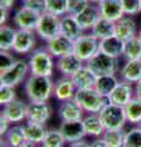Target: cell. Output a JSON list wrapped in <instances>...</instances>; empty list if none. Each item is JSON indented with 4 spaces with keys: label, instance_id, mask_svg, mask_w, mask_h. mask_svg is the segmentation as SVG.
I'll return each instance as SVG.
<instances>
[{
    "label": "cell",
    "instance_id": "obj_1",
    "mask_svg": "<svg viewBox=\"0 0 141 147\" xmlns=\"http://www.w3.org/2000/svg\"><path fill=\"white\" fill-rule=\"evenodd\" d=\"M54 82L52 77L31 75L26 79L25 92L30 100H49L53 96Z\"/></svg>",
    "mask_w": 141,
    "mask_h": 147
},
{
    "label": "cell",
    "instance_id": "obj_2",
    "mask_svg": "<svg viewBox=\"0 0 141 147\" xmlns=\"http://www.w3.org/2000/svg\"><path fill=\"white\" fill-rule=\"evenodd\" d=\"M30 71L33 75L52 77L55 67L54 57L45 48L34 49L30 57Z\"/></svg>",
    "mask_w": 141,
    "mask_h": 147
},
{
    "label": "cell",
    "instance_id": "obj_3",
    "mask_svg": "<svg viewBox=\"0 0 141 147\" xmlns=\"http://www.w3.org/2000/svg\"><path fill=\"white\" fill-rule=\"evenodd\" d=\"M75 98L88 114H98L109 103V98L103 97L94 88L77 90Z\"/></svg>",
    "mask_w": 141,
    "mask_h": 147
},
{
    "label": "cell",
    "instance_id": "obj_4",
    "mask_svg": "<svg viewBox=\"0 0 141 147\" xmlns=\"http://www.w3.org/2000/svg\"><path fill=\"white\" fill-rule=\"evenodd\" d=\"M91 70H92L97 76L102 75H115L119 70V59L113 58L103 52L94 54L90 60L86 63Z\"/></svg>",
    "mask_w": 141,
    "mask_h": 147
},
{
    "label": "cell",
    "instance_id": "obj_5",
    "mask_svg": "<svg viewBox=\"0 0 141 147\" xmlns=\"http://www.w3.org/2000/svg\"><path fill=\"white\" fill-rule=\"evenodd\" d=\"M101 117L106 130H113V129H124L126 121V114L124 107L113 104L109 102L101 112L98 113Z\"/></svg>",
    "mask_w": 141,
    "mask_h": 147
},
{
    "label": "cell",
    "instance_id": "obj_6",
    "mask_svg": "<svg viewBox=\"0 0 141 147\" xmlns=\"http://www.w3.org/2000/svg\"><path fill=\"white\" fill-rule=\"evenodd\" d=\"M60 24H61L60 16H57L54 13L47 11L40 15L38 25L36 27V33L47 42V40L60 34Z\"/></svg>",
    "mask_w": 141,
    "mask_h": 147
},
{
    "label": "cell",
    "instance_id": "obj_7",
    "mask_svg": "<svg viewBox=\"0 0 141 147\" xmlns=\"http://www.w3.org/2000/svg\"><path fill=\"white\" fill-rule=\"evenodd\" d=\"M30 71V64L25 60H16L7 70L0 72V84L16 87L24 81Z\"/></svg>",
    "mask_w": 141,
    "mask_h": 147
},
{
    "label": "cell",
    "instance_id": "obj_8",
    "mask_svg": "<svg viewBox=\"0 0 141 147\" xmlns=\"http://www.w3.org/2000/svg\"><path fill=\"white\" fill-rule=\"evenodd\" d=\"M98 52H99V39H97L91 32L90 33H84L80 38L75 40L74 53L85 64Z\"/></svg>",
    "mask_w": 141,
    "mask_h": 147
},
{
    "label": "cell",
    "instance_id": "obj_9",
    "mask_svg": "<svg viewBox=\"0 0 141 147\" xmlns=\"http://www.w3.org/2000/svg\"><path fill=\"white\" fill-rule=\"evenodd\" d=\"M52 118V107L48 100H30L27 104V121L44 124Z\"/></svg>",
    "mask_w": 141,
    "mask_h": 147
},
{
    "label": "cell",
    "instance_id": "obj_10",
    "mask_svg": "<svg viewBox=\"0 0 141 147\" xmlns=\"http://www.w3.org/2000/svg\"><path fill=\"white\" fill-rule=\"evenodd\" d=\"M40 13L36 12L30 7L22 5L20 9H17L13 13V24L16 25L17 30H30L36 31V27L38 25Z\"/></svg>",
    "mask_w": 141,
    "mask_h": 147
},
{
    "label": "cell",
    "instance_id": "obj_11",
    "mask_svg": "<svg viewBox=\"0 0 141 147\" xmlns=\"http://www.w3.org/2000/svg\"><path fill=\"white\" fill-rule=\"evenodd\" d=\"M74 45L75 40H72L70 38H67L64 34H58L54 38L47 40L45 43V49L51 53L54 58H61L64 55L74 53Z\"/></svg>",
    "mask_w": 141,
    "mask_h": 147
},
{
    "label": "cell",
    "instance_id": "obj_12",
    "mask_svg": "<svg viewBox=\"0 0 141 147\" xmlns=\"http://www.w3.org/2000/svg\"><path fill=\"white\" fill-rule=\"evenodd\" d=\"M1 115L5 117L10 124H20L27 119V104L21 99H15L12 102L3 105Z\"/></svg>",
    "mask_w": 141,
    "mask_h": 147
},
{
    "label": "cell",
    "instance_id": "obj_13",
    "mask_svg": "<svg viewBox=\"0 0 141 147\" xmlns=\"http://www.w3.org/2000/svg\"><path fill=\"white\" fill-rule=\"evenodd\" d=\"M36 31L17 30V34L13 43L12 52L16 54L32 53L36 47Z\"/></svg>",
    "mask_w": 141,
    "mask_h": 147
},
{
    "label": "cell",
    "instance_id": "obj_14",
    "mask_svg": "<svg viewBox=\"0 0 141 147\" xmlns=\"http://www.w3.org/2000/svg\"><path fill=\"white\" fill-rule=\"evenodd\" d=\"M59 117H60L61 121L82 120L85 117V110L76 100V98H71L61 102L60 107H59Z\"/></svg>",
    "mask_w": 141,
    "mask_h": 147
},
{
    "label": "cell",
    "instance_id": "obj_15",
    "mask_svg": "<svg viewBox=\"0 0 141 147\" xmlns=\"http://www.w3.org/2000/svg\"><path fill=\"white\" fill-rule=\"evenodd\" d=\"M84 65H85V63L75 53L64 55V57L57 59V61H55L57 70L63 76H67V77H71L72 75H75Z\"/></svg>",
    "mask_w": 141,
    "mask_h": 147
},
{
    "label": "cell",
    "instance_id": "obj_16",
    "mask_svg": "<svg viewBox=\"0 0 141 147\" xmlns=\"http://www.w3.org/2000/svg\"><path fill=\"white\" fill-rule=\"evenodd\" d=\"M135 97V88L133 85L125 81H119V84L117 85L114 91L109 96V102L120 107H125L131 99Z\"/></svg>",
    "mask_w": 141,
    "mask_h": 147
},
{
    "label": "cell",
    "instance_id": "obj_17",
    "mask_svg": "<svg viewBox=\"0 0 141 147\" xmlns=\"http://www.w3.org/2000/svg\"><path fill=\"white\" fill-rule=\"evenodd\" d=\"M61 135L64 136L66 142L72 144L85 139L86 132L84 127L82 120H74V121H61V125L59 127Z\"/></svg>",
    "mask_w": 141,
    "mask_h": 147
},
{
    "label": "cell",
    "instance_id": "obj_18",
    "mask_svg": "<svg viewBox=\"0 0 141 147\" xmlns=\"http://www.w3.org/2000/svg\"><path fill=\"white\" fill-rule=\"evenodd\" d=\"M97 7L101 13V17L114 22L119 21L121 17L125 16L121 6V0H101L97 4Z\"/></svg>",
    "mask_w": 141,
    "mask_h": 147
},
{
    "label": "cell",
    "instance_id": "obj_19",
    "mask_svg": "<svg viewBox=\"0 0 141 147\" xmlns=\"http://www.w3.org/2000/svg\"><path fill=\"white\" fill-rule=\"evenodd\" d=\"M76 87L72 82L71 77L67 76H63L60 79H58L54 82V91H53V96L55 97L58 100L64 102V100L75 98L76 94Z\"/></svg>",
    "mask_w": 141,
    "mask_h": 147
},
{
    "label": "cell",
    "instance_id": "obj_20",
    "mask_svg": "<svg viewBox=\"0 0 141 147\" xmlns=\"http://www.w3.org/2000/svg\"><path fill=\"white\" fill-rule=\"evenodd\" d=\"M71 80L74 82L76 90H88V88H94V85H96L97 81V75L85 64L75 75L71 76Z\"/></svg>",
    "mask_w": 141,
    "mask_h": 147
},
{
    "label": "cell",
    "instance_id": "obj_21",
    "mask_svg": "<svg viewBox=\"0 0 141 147\" xmlns=\"http://www.w3.org/2000/svg\"><path fill=\"white\" fill-rule=\"evenodd\" d=\"M138 34V25L131 16H124L115 22V36H118L124 42L133 38V37H136Z\"/></svg>",
    "mask_w": 141,
    "mask_h": 147
},
{
    "label": "cell",
    "instance_id": "obj_22",
    "mask_svg": "<svg viewBox=\"0 0 141 147\" xmlns=\"http://www.w3.org/2000/svg\"><path fill=\"white\" fill-rule=\"evenodd\" d=\"M82 123H84L86 136L97 139V137H102L103 134L106 132V127H104L101 120L99 114H87V115L84 117Z\"/></svg>",
    "mask_w": 141,
    "mask_h": 147
},
{
    "label": "cell",
    "instance_id": "obj_23",
    "mask_svg": "<svg viewBox=\"0 0 141 147\" xmlns=\"http://www.w3.org/2000/svg\"><path fill=\"white\" fill-rule=\"evenodd\" d=\"M124 40L120 39L118 36L108 37L106 39L99 40V50L113 58L119 59L123 57V50H124Z\"/></svg>",
    "mask_w": 141,
    "mask_h": 147
},
{
    "label": "cell",
    "instance_id": "obj_24",
    "mask_svg": "<svg viewBox=\"0 0 141 147\" xmlns=\"http://www.w3.org/2000/svg\"><path fill=\"white\" fill-rule=\"evenodd\" d=\"M60 33L66 36L67 38L72 40H76L84 34V30L80 27L76 17L72 15H65L61 17V24H60Z\"/></svg>",
    "mask_w": 141,
    "mask_h": 147
},
{
    "label": "cell",
    "instance_id": "obj_25",
    "mask_svg": "<svg viewBox=\"0 0 141 147\" xmlns=\"http://www.w3.org/2000/svg\"><path fill=\"white\" fill-rule=\"evenodd\" d=\"M121 80L135 85L141 80V59L139 60H126L120 69Z\"/></svg>",
    "mask_w": 141,
    "mask_h": 147
},
{
    "label": "cell",
    "instance_id": "obj_26",
    "mask_svg": "<svg viewBox=\"0 0 141 147\" xmlns=\"http://www.w3.org/2000/svg\"><path fill=\"white\" fill-rule=\"evenodd\" d=\"M76 17L77 22H79L80 27L85 31H91L93 28V26L96 25V22L99 20V17H101V13L98 11V7L97 5H91L85 9L82 12H80Z\"/></svg>",
    "mask_w": 141,
    "mask_h": 147
},
{
    "label": "cell",
    "instance_id": "obj_27",
    "mask_svg": "<svg viewBox=\"0 0 141 147\" xmlns=\"http://www.w3.org/2000/svg\"><path fill=\"white\" fill-rule=\"evenodd\" d=\"M91 33L99 40L114 36L115 34V22L107 20L104 17H99V20L96 22L93 28L91 30Z\"/></svg>",
    "mask_w": 141,
    "mask_h": 147
},
{
    "label": "cell",
    "instance_id": "obj_28",
    "mask_svg": "<svg viewBox=\"0 0 141 147\" xmlns=\"http://www.w3.org/2000/svg\"><path fill=\"white\" fill-rule=\"evenodd\" d=\"M24 129H25V135H26V140L32 141L34 144H42L45 135H47V127L43 124H38V123H32V121H26L24 124Z\"/></svg>",
    "mask_w": 141,
    "mask_h": 147
},
{
    "label": "cell",
    "instance_id": "obj_29",
    "mask_svg": "<svg viewBox=\"0 0 141 147\" xmlns=\"http://www.w3.org/2000/svg\"><path fill=\"white\" fill-rule=\"evenodd\" d=\"M119 84V80L117 79L115 75H102V76H97V81L94 85V90H96L99 94H102L103 97H109L111 93L117 85Z\"/></svg>",
    "mask_w": 141,
    "mask_h": 147
},
{
    "label": "cell",
    "instance_id": "obj_30",
    "mask_svg": "<svg viewBox=\"0 0 141 147\" xmlns=\"http://www.w3.org/2000/svg\"><path fill=\"white\" fill-rule=\"evenodd\" d=\"M17 34V28L9 25H1L0 27V50L11 52Z\"/></svg>",
    "mask_w": 141,
    "mask_h": 147
},
{
    "label": "cell",
    "instance_id": "obj_31",
    "mask_svg": "<svg viewBox=\"0 0 141 147\" xmlns=\"http://www.w3.org/2000/svg\"><path fill=\"white\" fill-rule=\"evenodd\" d=\"M123 57L125 60H139L141 59V39L139 36L125 40Z\"/></svg>",
    "mask_w": 141,
    "mask_h": 147
},
{
    "label": "cell",
    "instance_id": "obj_32",
    "mask_svg": "<svg viewBox=\"0 0 141 147\" xmlns=\"http://www.w3.org/2000/svg\"><path fill=\"white\" fill-rule=\"evenodd\" d=\"M126 119L130 124L134 125H140L141 124V99L134 97L124 107Z\"/></svg>",
    "mask_w": 141,
    "mask_h": 147
},
{
    "label": "cell",
    "instance_id": "obj_33",
    "mask_svg": "<svg viewBox=\"0 0 141 147\" xmlns=\"http://www.w3.org/2000/svg\"><path fill=\"white\" fill-rule=\"evenodd\" d=\"M4 139L7 141L10 147H19L26 140L24 125H20V124L12 125L10 127V130L7 131V134L4 136Z\"/></svg>",
    "mask_w": 141,
    "mask_h": 147
},
{
    "label": "cell",
    "instance_id": "obj_34",
    "mask_svg": "<svg viewBox=\"0 0 141 147\" xmlns=\"http://www.w3.org/2000/svg\"><path fill=\"white\" fill-rule=\"evenodd\" d=\"M126 131L124 129H113V130H106L103 134V139L107 141L109 147H124Z\"/></svg>",
    "mask_w": 141,
    "mask_h": 147
},
{
    "label": "cell",
    "instance_id": "obj_35",
    "mask_svg": "<svg viewBox=\"0 0 141 147\" xmlns=\"http://www.w3.org/2000/svg\"><path fill=\"white\" fill-rule=\"evenodd\" d=\"M66 141L64 136L61 135V132L59 129H51L47 131L43 142L40 145L42 147H64Z\"/></svg>",
    "mask_w": 141,
    "mask_h": 147
},
{
    "label": "cell",
    "instance_id": "obj_36",
    "mask_svg": "<svg viewBox=\"0 0 141 147\" xmlns=\"http://www.w3.org/2000/svg\"><path fill=\"white\" fill-rule=\"evenodd\" d=\"M47 11L60 17L67 15V0H47Z\"/></svg>",
    "mask_w": 141,
    "mask_h": 147
},
{
    "label": "cell",
    "instance_id": "obj_37",
    "mask_svg": "<svg viewBox=\"0 0 141 147\" xmlns=\"http://www.w3.org/2000/svg\"><path fill=\"white\" fill-rule=\"evenodd\" d=\"M124 147H141V129L133 127L126 131Z\"/></svg>",
    "mask_w": 141,
    "mask_h": 147
},
{
    "label": "cell",
    "instance_id": "obj_38",
    "mask_svg": "<svg viewBox=\"0 0 141 147\" xmlns=\"http://www.w3.org/2000/svg\"><path fill=\"white\" fill-rule=\"evenodd\" d=\"M121 6L125 16H135L141 12V0H121Z\"/></svg>",
    "mask_w": 141,
    "mask_h": 147
},
{
    "label": "cell",
    "instance_id": "obj_39",
    "mask_svg": "<svg viewBox=\"0 0 141 147\" xmlns=\"http://www.w3.org/2000/svg\"><path fill=\"white\" fill-rule=\"evenodd\" d=\"M90 5L91 3L88 0H67V13L72 16H77Z\"/></svg>",
    "mask_w": 141,
    "mask_h": 147
},
{
    "label": "cell",
    "instance_id": "obj_40",
    "mask_svg": "<svg viewBox=\"0 0 141 147\" xmlns=\"http://www.w3.org/2000/svg\"><path fill=\"white\" fill-rule=\"evenodd\" d=\"M16 99V90L12 86L1 85L0 86V103L1 105H6L7 103Z\"/></svg>",
    "mask_w": 141,
    "mask_h": 147
},
{
    "label": "cell",
    "instance_id": "obj_41",
    "mask_svg": "<svg viewBox=\"0 0 141 147\" xmlns=\"http://www.w3.org/2000/svg\"><path fill=\"white\" fill-rule=\"evenodd\" d=\"M24 6L32 9L36 12L42 15V13L47 12V0H25Z\"/></svg>",
    "mask_w": 141,
    "mask_h": 147
},
{
    "label": "cell",
    "instance_id": "obj_42",
    "mask_svg": "<svg viewBox=\"0 0 141 147\" xmlns=\"http://www.w3.org/2000/svg\"><path fill=\"white\" fill-rule=\"evenodd\" d=\"M16 60L13 59L12 54L10 52H5V50H1L0 52V72L7 70L13 63Z\"/></svg>",
    "mask_w": 141,
    "mask_h": 147
},
{
    "label": "cell",
    "instance_id": "obj_43",
    "mask_svg": "<svg viewBox=\"0 0 141 147\" xmlns=\"http://www.w3.org/2000/svg\"><path fill=\"white\" fill-rule=\"evenodd\" d=\"M10 125H11L10 121H9L5 117H3L1 114H0V135H1V137H4L7 134V131L10 130V127H11Z\"/></svg>",
    "mask_w": 141,
    "mask_h": 147
},
{
    "label": "cell",
    "instance_id": "obj_44",
    "mask_svg": "<svg viewBox=\"0 0 141 147\" xmlns=\"http://www.w3.org/2000/svg\"><path fill=\"white\" fill-rule=\"evenodd\" d=\"M91 147H109V145L103 137H97L91 142Z\"/></svg>",
    "mask_w": 141,
    "mask_h": 147
},
{
    "label": "cell",
    "instance_id": "obj_45",
    "mask_svg": "<svg viewBox=\"0 0 141 147\" xmlns=\"http://www.w3.org/2000/svg\"><path fill=\"white\" fill-rule=\"evenodd\" d=\"M16 0H0V7L1 9H6V10H11L15 5Z\"/></svg>",
    "mask_w": 141,
    "mask_h": 147
},
{
    "label": "cell",
    "instance_id": "obj_46",
    "mask_svg": "<svg viewBox=\"0 0 141 147\" xmlns=\"http://www.w3.org/2000/svg\"><path fill=\"white\" fill-rule=\"evenodd\" d=\"M0 13H1V17H0V24H1V25H6V20L9 17V10L0 7Z\"/></svg>",
    "mask_w": 141,
    "mask_h": 147
},
{
    "label": "cell",
    "instance_id": "obj_47",
    "mask_svg": "<svg viewBox=\"0 0 141 147\" xmlns=\"http://www.w3.org/2000/svg\"><path fill=\"white\" fill-rule=\"evenodd\" d=\"M69 147H91V144H88V142L85 140H81L77 142H72V144L69 145Z\"/></svg>",
    "mask_w": 141,
    "mask_h": 147
},
{
    "label": "cell",
    "instance_id": "obj_48",
    "mask_svg": "<svg viewBox=\"0 0 141 147\" xmlns=\"http://www.w3.org/2000/svg\"><path fill=\"white\" fill-rule=\"evenodd\" d=\"M134 88H135V97L141 99V80L138 82V84H135Z\"/></svg>",
    "mask_w": 141,
    "mask_h": 147
},
{
    "label": "cell",
    "instance_id": "obj_49",
    "mask_svg": "<svg viewBox=\"0 0 141 147\" xmlns=\"http://www.w3.org/2000/svg\"><path fill=\"white\" fill-rule=\"evenodd\" d=\"M19 147H37V144H34L32 141H28V140H25Z\"/></svg>",
    "mask_w": 141,
    "mask_h": 147
},
{
    "label": "cell",
    "instance_id": "obj_50",
    "mask_svg": "<svg viewBox=\"0 0 141 147\" xmlns=\"http://www.w3.org/2000/svg\"><path fill=\"white\" fill-rule=\"evenodd\" d=\"M0 147H10V145L7 144V141L4 137H1V140H0Z\"/></svg>",
    "mask_w": 141,
    "mask_h": 147
},
{
    "label": "cell",
    "instance_id": "obj_51",
    "mask_svg": "<svg viewBox=\"0 0 141 147\" xmlns=\"http://www.w3.org/2000/svg\"><path fill=\"white\" fill-rule=\"evenodd\" d=\"M88 1H90L91 4H96V5H97V4L101 1V0H88Z\"/></svg>",
    "mask_w": 141,
    "mask_h": 147
},
{
    "label": "cell",
    "instance_id": "obj_52",
    "mask_svg": "<svg viewBox=\"0 0 141 147\" xmlns=\"http://www.w3.org/2000/svg\"><path fill=\"white\" fill-rule=\"evenodd\" d=\"M139 37H140V39H141V28H140V31H139V34H138Z\"/></svg>",
    "mask_w": 141,
    "mask_h": 147
},
{
    "label": "cell",
    "instance_id": "obj_53",
    "mask_svg": "<svg viewBox=\"0 0 141 147\" xmlns=\"http://www.w3.org/2000/svg\"><path fill=\"white\" fill-rule=\"evenodd\" d=\"M139 127H140V129H141V124H140V125H139Z\"/></svg>",
    "mask_w": 141,
    "mask_h": 147
},
{
    "label": "cell",
    "instance_id": "obj_54",
    "mask_svg": "<svg viewBox=\"0 0 141 147\" xmlns=\"http://www.w3.org/2000/svg\"><path fill=\"white\" fill-rule=\"evenodd\" d=\"M22 1H25V0H22Z\"/></svg>",
    "mask_w": 141,
    "mask_h": 147
}]
</instances>
